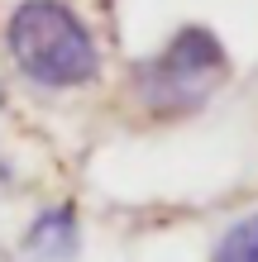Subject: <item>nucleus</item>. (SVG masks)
Instances as JSON below:
<instances>
[{
    "label": "nucleus",
    "instance_id": "nucleus-1",
    "mask_svg": "<svg viewBox=\"0 0 258 262\" xmlns=\"http://www.w3.org/2000/svg\"><path fill=\"white\" fill-rule=\"evenodd\" d=\"M0 43L10 67L38 91H82L101 76L96 34L67 0H14Z\"/></svg>",
    "mask_w": 258,
    "mask_h": 262
},
{
    "label": "nucleus",
    "instance_id": "nucleus-2",
    "mask_svg": "<svg viewBox=\"0 0 258 262\" xmlns=\"http://www.w3.org/2000/svg\"><path fill=\"white\" fill-rule=\"evenodd\" d=\"M230 76V53L215 29L187 24L129 72V96L148 119H182L196 115Z\"/></svg>",
    "mask_w": 258,
    "mask_h": 262
},
{
    "label": "nucleus",
    "instance_id": "nucleus-3",
    "mask_svg": "<svg viewBox=\"0 0 258 262\" xmlns=\"http://www.w3.org/2000/svg\"><path fill=\"white\" fill-rule=\"evenodd\" d=\"M82 248V229L72 205H48L34 214V224L24 229V253L34 262H72Z\"/></svg>",
    "mask_w": 258,
    "mask_h": 262
},
{
    "label": "nucleus",
    "instance_id": "nucleus-4",
    "mask_svg": "<svg viewBox=\"0 0 258 262\" xmlns=\"http://www.w3.org/2000/svg\"><path fill=\"white\" fill-rule=\"evenodd\" d=\"M210 262H258V210L234 220L210 248Z\"/></svg>",
    "mask_w": 258,
    "mask_h": 262
}]
</instances>
